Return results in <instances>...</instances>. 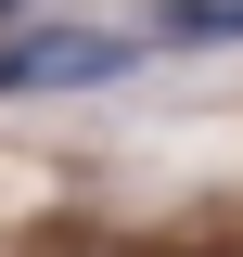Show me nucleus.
<instances>
[{
    "label": "nucleus",
    "mask_w": 243,
    "mask_h": 257,
    "mask_svg": "<svg viewBox=\"0 0 243 257\" xmlns=\"http://www.w3.org/2000/svg\"><path fill=\"white\" fill-rule=\"evenodd\" d=\"M154 39H180V52H218V39H243V0H154Z\"/></svg>",
    "instance_id": "nucleus-2"
},
{
    "label": "nucleus",
    "mask_w": 243,
    "mask_h": 257,
    "mask_svg": "<svg viewBox=\"0 0 243 257\" xmlns=\"http://www.w3.org/2000/svg\"><path fill=\"white\" fill-rule=\"evenodd\" d=\"M26 13H38V0H0V26H26Z\"/></svg>",
    "instance_id": "nucleus-3"
},
{
    "label": "nucleus",
    "mask_w": 243,
    "mask_h": 257,
    "mask_svg": "<svg viewBox=\"0 0 243 257\" xmlns=\"http://www.w3.org/2000/svg\"><path fill=\"white\" fill-rule=\"evenodd\" d=\"M154 26H0V103H52V90H102V77H128L141 64Z\"/></svg>",
    "instance_id": "nucleus-1"
}]
</instances>
